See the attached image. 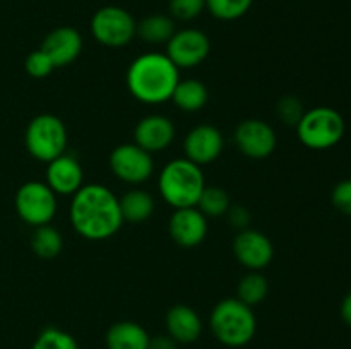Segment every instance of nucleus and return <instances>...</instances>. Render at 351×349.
Listing matches in <instances>:
<instances>
[{"label":"nucleus","mask_w":351,"mask_h":349,"mask_svg":"<svg viewBox=\"0 0 351 349\" xmlns=\"http://www.w3.org/2000/svg\"><path fill=\"white\" fill-rule=\"evenodd\" d=\"M69 216L75 233L91 242L112 238L123 224L119 197L99 183L82 185L72 195Z\"/></svg>","instance_id":"obj_1"},{"label":"nucleus","mask_w":351,"mask_h":349,"mask_svg":"<svg viewBox=\"0 0 351 349\" xmlns=\"http://www.w3.org/2000/svg\"><path fill=\"white\" fill-rule=\"evenodd\" d=\"M180 81V68L167 57V53L139 55L127 68V89L137 101L144 105H161L171 99Z\"/></svg>","instance_id":"obj_2"},{"label":"nucleus","mask_w":351,"mask_h":349,"mask_svg":"<svg viewBox=\"0 0 351 349\" xmlns=\"http://www.w3.org/2000/svg\"><path fill=\"white\" fill-rule=\"evenodd\" d=\"M209 327L216 341L226 348H243L254 339L257 318L252 307L239 298H225L211 310Z\"/></svg>","instance_id":"obj_3"},{"label":"nucleus","mask_w":351,"mask_h":349,"mask_svg":"<svg viewBox=\"0 0 351 349\" xmlns=\"http://www.w3.org/2000/svg\"><path fill=\"white\" fill-rule=\"evenodd\" d=\"M204 187L202 168L187 157H178L165 164L158 178L161 197L173 209L195 207Z\"/></svg>","instance_id":"obj_4"},{"label":"nucleus","mask_w":351,"mask_h":349,"mask_svg":"<svg viewBox=\"0 0 351 349\" xmlns=\"http://www.w3.org/2000/svg\"><path fill=\"white\" fill-rule=\"evenodd\" d=\"M346 130L341 113L329 106H317L304 113L297 123V135L305 147L324 151L335 147Z\"/></svg>","instance_id":"obj_5"},{"label":"nucleus","mask_w":351,"mask_h":349,"mask_svg":"<svg viewBox=\"0 0 351 349\" xmlns=\"http://www.w3.org/2000/svg\"><path fill=\"white\" fill-rule=\"evenodd\" d=\"M26 149L34 159L50 163L67 149V129L58 116L51 113L36 115L26 127L24 133Z\"/></svg>","instance_id":"obj_6"},{"label":"nucleus","mask_w":351,"mask_h":349,"mask_svg":"<svg viewBox=\"0 0 351 349\" xmlns=\"http://www.w3.org/2000/svg\"><path fill=\"white\" fill-rule=\"evenodd\" d=\"M91 34L103 47L122 48L136 38L137 23L123 7L105 5L91 17Z\"/></svg>","instance_id":"obj_7"},{"label":"nucleus","mask_w":351,"mask_h":349,"mask_svg":"<svg viewBox=\"0 0 351 349\" xmlns=\"http://www.w3.org/2000/svg\"><path fill=\"white\" fill-rule=\"evenodd\" d=\"M57 194L43 181H26L16 194L17 216L34 228L50 224L57 214Z\"/></svg>","instance_id":"obj_8"},{"label":"nucleus","mask_w":351,"mask_h":349,"mask_svg":"<svg viewBox=\"0 0 351 349\" xmlns=\"http://www.w3.org/2000/svg\"><path fill=\"white\" fill-rule=\"evenodd\" d=\"M110 170L119 180L139 185L149 180L154 171L153 154L134 142L120 144L110 154Z\"/></svg>","instance_id":"obj_9"},{"label":"nucleus","mask_w":351,"mask_h":349,"mask_svg":"<svg viewBox=\"0 0 351 349\" xmlns=\"http://www.w3.org/2000/svg\"><path fill=\"white\" fill-rule=\"evenodd\" d=\"M211 51L208 34L195 27L175 31L167 43V57L178 68H194L201 65Z\"/></svg>","instance_id":"obj_10"},{"label":"nucleus","mask_w":351,"mask_h":349,"mask_svg":"<svg viewBox=\"0 0 351 349\" xmlns=\"http://www.w3.org/2000/svg\"><path fill=\"white\" fill-rule=\"evenodd\" d=\"M237 149L250 159H264L276 149L278 137L273 127L261 118H247L233 133Z\"/></svg>","instance_id":"obj_11"},{"label":"nucleus","mask_w":351,"mask_h":349,"mask_svg":"<svg viewBox=\"0 0 351 349\" xmlns=\"http://www.w3.org/2000/svg\"><path fill=\"white\" fill-rule=\"evenodd\" d=\"M233 253L243 267L261 270L273 262L274 246L263 231L247 228L237 233L233 240Z\"/></svg>","instance_id":"obj_12"},{"label":"nucleus","mask_w":351,"mask_h":349,"mask_svg":"<svg viewBox=\"0 0 351 349\" xmlns=\"http://www.w3.org/2000/svg\"><path fill=\"white\" fill-rule=\"evenodd\" d=\"M223 147L225 139L221 130L208 123L194 127L184 139L185 157L201 168L215 163L223 153Z\"/></svg>","instance_id":"obj_13"},{"label":"nucleus","mask_w":351,"mask_h":349,"mask_svg":"<svg viewBox=\"0 0 351 349\" xmlns=\"http://www.w3.org/2000/svg\"><path fill=\"white\" fill-rule=\"evenodd\" d=\"M168 233L178 246L194 248L208 236V218L197 207L175 209L168 221Z\"/></svg>","instance_id":"obj_14"},{"label":"nucleus","mask_w":351,"mask_h":349,"mask_svg":"<svg viewBox=\"0 0 351 349\" xmlns=\"http://www.w3.org/2000/svg\"><path fill=\"white\" fill-rule=\"evenodd\" d=\"M175 139V125L168 116L153 113L137 122L134 129V144L149 154L165 151Z\"/></svg>","instance_id":"obj_15"},{"label":"nucleus","mask_w":351,"mask_h":349,"mask_svg":"<svg viewBox=\"0 0 351 349\" xmlns=\"http://www.w3.org/2000/svg\"><path fill=\"white\" fill-rule=\"evenodd\" d=\"M41 50L50 57L55 68L67 67L77 60L82 51V36L75 27L60 26L45 36Z\"/></svg>","instance_id":"obj_16"},{"label":"nucleus","mask_w":351,"mask_h":349,"mask_svg":"<svg viewBox=\"0 0 351 349\" xmlns=\"http://www.w3.org/2000/svg\"><path fill=\"white\" fill-rule=\"evenodd\" d=\"M47 164L45 183L57 195H74L84 185V171L77 157L72 154H60Z\"/></svg>","instance_id":"obj_17"},{"label":"nucleus","mask_w":351,"mask_h":349,"mask_svg":"<svg viewBox=\"0 0 351 349\" xmlns=\"http://www.w3.org/2000/svg\"><path fill=\"white\" fill-rule=\"evenodd\" d=\"M167 331L178 344H192L202 334V320L189 305H175L167 313Z\"/></svg>","instance_id":"obj_18"},{"label":"nucleus","mask_w":351,"mask_h":349,"mask_svg":"<svg viewBox=\"0 0 351 349\" xmlns=\"http://www.w3.org/2000/svg\"><path fill=\"white\" fill-rule=\"evenodd\" d=\"M149 334L143 325L136 322H117L106 332V348L108 349H147Z\"/></svg>","instance_id":"obj_19"},{"label":"nucleus","mask_w":351,"mask_h":349,"mask_svg":"<svg viewBox=\"0 0 351 349\" xmlns=\"http://www.w3.org/2000/svg\"><path fill=\"white\" fill-rule=\"evenodd\" d=\"M209 92L204 82L197 79H180L171 94V101L185 113L201 112L208 105Z\"/></svg>","instance_id":"obj_20"},{"label":"nucleus","mask_w":351,"mask_h":349,"mask_svg":"<svg viewBox=\"0 0 351 349\" xmlns=\"http://www.w3.org/2000/svg\"><path fill=\"white\" fill-rule=\"evenodd\" d=\"M119 202L122 218L127 222H144L154 212L153 195L141 188H132V190L125 192L122 198H119Z\"/></svg>","instance_id":"obj_21"},{"label":"nucleus","mask_w":351,"mask_h":349,"mask_svg":"<svg viewBox=\"0 0 351 349\" xmlns=\"http://www.w3.org/2000/svg\"><path fill=\"white\" fill-rule=\"evenodd\" d=\"M175 31V19L165 14H151L137 23V36L151 44H167Z\"/></svg>","instance_id":"obj_22"},{"label":"nucleus","mask_w":351,"mask_h":349,"mask_svg":"<svg viewBox=\"0 0 351 349\" xmlns=\"http://www.w3.org/2000/svg\"><path fill=\"white\" fill-rule=\"evenodd\" d=\"M31 248L34 255L43 260H51L64 248V238L60 231L50 224L38 226L31 236Z\"/></svg>","instance_id":"obj_23"},{"label":"nucleus","mask_w":351,"mask_h":349,"mask_svg":"<svg viewBox=\"0 0 351 349\" xmlns=\"http://www.w3.org/2000/svg\"><path fill=\"white\" fill-rule=\"evenodd\" d=\"M267 293H269L267 279L263 274L257 272V270L245 274L239 281V286H237V298L242 303L249 305V307H256V305L263 303L266 300Z\"/></svg>","instance_id":"obj_24"},{"label":"nucleus","mask_w":351,"mask_h":349,"mask_svg":"<svg viewBox=\"0 0 351 349\" xmlns=\"http://www.w3.org/2000/svg\"><path fill=\"white\" fill-rule=\"evenodd\" d=\"M230 205L232 202H230V195L226 194V190H223L221 187H215V185H209V187L206 185L195 207L209 219L226 216Z\"/></svg>","instance_id":"obj_25"},{"label":"nucleus","mask_w":351,"mask_h":349,"mask_svg":"<svg viewBox=\"0 0 351 349\" xmlns=\"http://www.w3.org/2000/svg\"><path fill=\"white\" fill-rule=\"evenodd\" d=\"M254 0H206V10L219 21H237L245 16Z\"/></svg>","instance_id":"obj_26"},{"label":"nucleus","mask_w":351,"mask_h":349,"mask_svg":"<svg viewBox=\"0 0 351 349\" xmlns=\"http://www.w3.org/2000/svg\"><path fill=\"white\" fill-rule=\"evenodd\" d=\"M31 349H79V344L74 335L50 325L38 334Z\"/></svg>","instance_id":"obj_27"},{"label":"nucleus","mask_w":351,"mask_h":349,"mask_svg":"<svg viewBox=\"0 0 351 349\" xmlns=\"http://www.w3.org/2000/svg\"><path fill=\"white\" fill-rule=\"evenodd\" d=\"M170 16L175 21H194L206 10V0H170L168 3Z\"/></svg>","instance_id":"obj_28"},{"label":"nucleus","mask_w":351,"mask_h":349,"mask_svg":"<svg viewBox=\"0 0 351 349\" xmlns=\"http://www.w3.org/2000/svg\"><path fill=\"white\" fill-rule=\"evenodd\" d=\"M24 68H26L31 77L45 79L53 72L55 65L51 64L50 57L40 48V50H34L27 55L26 62H24Z\"/></svg>","instance_id":"obj_29"},{"label":"nucleus","mask_w":351,"mask_h":349,"mask_svg":"<svg viewBox=\"0 0 351 349\" xmlns=\"http://www.w3.org/2000/svg\"><path fill=\"white\" fill-rule=\"evenodd\" d=\"M278 118L283 123L291 127H297V123L300 122V118L304 116V106H302V101L295 96H285V98L280 99L276 106Z\"/></svg>","instance_id":"obj_30"},{"label":"nucleus","mask_w":351,"mask_h":349,"mask_svg":"<svg viewBox=\"0 0 351 349\" xmlns=\"http://www.w3.org/2000/svg\"><path fill=\"white\" fill-rule=\"evenodd\" d=\"M331 201L339 212L351 216V180H343L336 185Z\"/></svg>","instance_id":"obj_31"},{"label":"nucleus","mask_w":351,"mask_h":349,"mask_svg":"<svg viewBox=\"0 0 351 349\" xmlns=\"http://www.w3.org/2000/svg\"><path fill=\"white\" fill-rule=\"evenodd\" d=\"M226 216H228V222L237 231H242V229L249 228L250 212L245 207H242V205H230Z\"/></svg>","instance_id":"obj_32"},{"label":"nucleus","mask_w":351,"mask_h":349,"mask_svg":"<svg viewBox=\"0 0 351 349\" xmlns=\"http://www.w3.org/2000/svg\"><path fill=\"white\" fill-rule=\"evenodd\" d=\"M147 349H178V342L170 335H156L149 339V348Z\"/></svg>","instance_id":"obj_33"},{"label":"nucleus","mask_w":351,"mask_h":349,"mask_svg":"<svg viewBox=\"0 0 351 349\" xmlns=\"http://www.w3.org/2000/svg\"><path fill=\"white\" fill-rule=\"evenodd\" d=\"M341 318L345 320V324H348L351 327V291L346 294L341 303Z\"/></svg>","instance_id":"obj_34"}]
</instances>
